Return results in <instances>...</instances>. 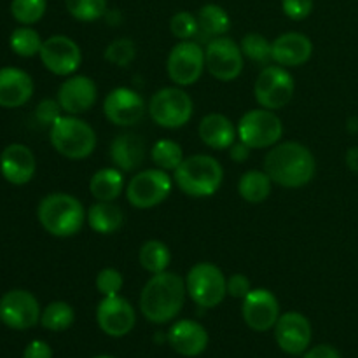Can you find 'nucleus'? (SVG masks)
<instances>
[{
  "instance_id": "nucleus-42",
  "label": "nucleus",
  "mask_w": 358,
  "mask_h": 358,
  "mask_svg": "<svg viewBox=\"0 0 358 358\" xmlns=\"http://www.w3.org/2000/svg\"><path fill=\"white\" fill-rule=\"evenodd\" d=\"M250 290H252L250 280H248L245 275H241V273H236V275L227 278V294H229L231 297L245 299V297L250 294Z\"/></svg>"
},
{
  "instance_id": "nucleus-45",
  "label": "nucleus",
  "mask_w": 358,
  "mask_h": 358,
  "mask_svg": "<svg viewBox=\"0 0 358 358\" xmlns=\"http://www.w3.org/2000/svg\"><path fill=\"white\" fill-rule=\"evenodd\" d=\"M250 147L245 145L243 142H234L233 145L229 147V156L233 161H238V163H243V161L248 159V156H250Z\"/></svg>"
},
{
  "instance_id": "nucleus-47",
  "label": "nucleus",
  "mask_w": 358,
  "mask_h": 358,
  "mask_svg": "<svg viewBox=\"0 0 358 358\" xmlns=\"http://www.w3.org/2000/svg\"><path fill=\"white\" fill-rule=\"evenodd\" d=\"M94 358H114V357H108V355H101V357H94Z\"/></svg>"
},
{
  "instance_id": "nucleus-26",
  "label": "nucleus",
  "mask_w": 358,
  "mask_h": 358,
  "mask_svg": "<svg viewBox=\"0 0 358 358\" xmlns=\"http://www.w3.org/2000/svg\"><path fill=\"white\" fill-rule=\"evenodd\" d=\"M86 220L94 233L112 234L124 224V213L114 201H96L90 206Z\"/></svg>"
},
{
  "instance_id": "nucleus-36",
  "label": "nucleus",
  "mask_w": 358,
  "mask_h": 358,
  "mask_svg": "<svg viewBox=\"0 0 358 358\" xmlns=\"http://www.w3.org/2000/svg\"><path fill=\"white\" fill-rule=\"evenodd\" d=\"M66 10L77 21H96L107 13V0H65Z\"/></svg>"
},
{
  "instance_id": "nucleus-29",
  "label": "nucleus",
  "mask_w": 358,
  "mask_h": 358,
  "mask_svg": "<svg viewBox=\"0 0 358 358\" xmlns=\"http://www.w3.org/2000/svg\"><path fill=\"white\" fill-rule=\"evenodd\" d=\"M199 23V31L208 37H222L229 31L231 28V17L226 9H222L217 3H206L196 14Z\"/></svg>"
},
{
  "instance_id": "nucleus-13",
  "label": "nucleus",
  "mask_w": 358,
  "mask_h": 358,
  "mask_svg": "<svg viewBox=\"0 0 358 358\" xmlns=\"http://www.w3.org/2000/svg\"><path fill=\"white\" fill-rule=\"evenodd\" d=\"M37 297L23 289H14L0 297V322L14 331H27L41 322Z\"/></svg>"
},
{
  "instance_id": "nucleus-35",
  "label": "nucleus",
  "mask_w": 358,
  "mask_h": 358,
  "mask_svg": "<svg viewBox=\"0 0 358 358\" xmlns=\"http://www.w3.org/2000/svg\"><path fill=\"white\" fill-rule=\"evenodd\" d=\"M48 9V0H13L10 2V14L17 23L35 24L44 17Z\"/></svg>"
},
{
  "instance_id": "nucleus-8",
  "label": "nucleus",
  "mask_w": 358,
  "mask_h": 358,
  "mask_svg": "<svg viewBox=\"0 0 358 358\" xmlns=\"http://www.w3.org/2000/svg\"><path fill=\"white\" fill-rule=\"evenodd\" d=\"M192 112H194L192 98L180 86L163 87L150 98L149 114L161 128H182L191 121Z\"/></svg>"
},
{
  "instance_id": "nucleus-44",
  "label": "nucleus",
  "mask_w": 358,
  "mask_h": 358,
  "mask_svg": "<svg viewBox=\"0 0 358 358\" xmlns=\"http://www.w3.org/2000/svg\"><path fill=\"white\" fill-rule=\"evenodd\" d=\"M303 358H341L338 350L331 345H318L315 348L306 350Z\"/></svg>"
},
{
  "instance_id": "nucleus-20",
  "label": "nucleus",
  "mask_w": 358,
  "mask_h": 358,
  "mask_svg": "<svg viewBox=\"0 0 358 358\" xmlns=\"http://www.w3.org/2000/svg\"><path fill=\"white\" fill-rule=\"evenodd\" d=\"M37 161L23 143H10L0 154V173L9 184L24 185L34 178Z\"/></svg>"
},
{
  "instance_id": "nucleus-32",
  "label": "nucleus",
  "mask_w": 358,
  "mask_h": 358,
  "mask_svg": "<svg viewBox=\"0 0 358 358\" xmlns=\"http://www.w3.org/2000/svg\"><path fill=\"white\" fill-rule=\"evenodd\" d=\"M150 156H152L154 164L164 171H175L178 168V164L184 161L182 145L170 138H163L154 143L152 150H150Z\"/></svg>"
},
{
  "instance_id": "nucleus-30",
  "label": "nucleus",
  "mask_w": 358,
  "mask_h": 358,
  "mask_svg": "<svg viewBox=\"0 0 358 358\" xmlns=\"http://www.w3.org/2000/svg\"><path fill=\"white\" fill-rule=\"evenodd\" d=\"M138 262L145 271L150 275H157V273L166 271L168 266L171 262L170 248L159 240H149L140 247L138 252Z\"/></svg>"
},
{
  "instance_id": "nucleus-27",
  "label": "nucleus",
  "mask_w": 358,
  "mask_h": 358,
  "mask_svg": "<svg viewBox=\"0 0 358 358\" xmlns=\"http://www.w3.org/2000/svg\"><path fill=\"white\" fill-rule=\"evenodd\" d=\"M122 189L124 177L119 168H101L90 180V192L96 201H115Z\"/></svg>"
},
{
  "instance_id": "nucleus-40",
  "label": "nucleus",
  "mask_w": 358,
  "mask_h": 358,
  "mask_svg": "<svg viewBox=\"0 0 358 358\" xmlns=\"http://www.w3.org/2000/svg\"><path fill=\"white\" fill-rule=\"evenodd\" d=\"M62 117V107H59L58 100H51V98H45L35 108V119L37 122H41L42 126H49L51 128L58 119Z\"/></svg>"
},
{
  "instance_id": "nucleus-41",
  "label": "nucleus",
  "mask_w": 358,
  "mask_h": 358,
  "mask_svg": "<svg viewBox=\"0 0 358 358\" xmlns=\"http://www.w3.org/2000/svg\"><path fill=\"white\" fill-rule=\"evenodd\" d=\"M282 9L290 20H306L313 10V0H282Z\"/></svg>"
},
{
  "instance_id": "nucleus-7",
  "label": "nucleus",
  "mask_w": 358,
  "mask_h": 358,
  "mask_svg": "<svg viewBox=\"0 0 358 358\" xmlns=\"http://www.w3.org/2000/svg\"><path fill=\"white\" fill-rule=\"evenodd\" d=\"M238 138L250 149H271L283 135L282 119L269 108H254L241 115Z\"/></svg>"
},
{
  "instance_id": "nucleus-22",
  "label": "nucleus",
  "mask_w": 358,
  "mask_h": 358,
  "mask_svg": "<svg viewBox=\"0 0 358 358\" xmlns=\"http://www.w3.org/2000/svg\"><path fill=\"white\" fill-rule=\"evenodd\" d=\"M168 343L182 357H199L208 346V332L194 320L175 322L168 331Z\"/></svg>"
},
{
  "instance_id": "nucleus-16",
  "label": "nucleus",
  "mask_w": 358,
  "mask_h": 358,
  "mask_svg": "<svg viewBox=\"0 0 358 358\" xmlns=\"http://www.w3.org/2000/svg\"><path fill=\"white\" fill-rule=\"evenodd\" d=\"M243 320L252 331L266 332L275 329L280 318V303L268 289H252L243 299Z\"/></svg>"
},
{
  "instance_id": "nucleus-34",
  "label": "nucleus",
  "mask_w": 358,
  "mask_h": 358,
  "mask_svg": "<svg viewBox=\"0 0 358 358\" xmlns=\"http://www.w3.org/2000/svg\"><path fill=\"white\" fill-rule=\"evenodd\" d=\"M241 52L245 58L252 59L261 65H269L273 62V51H271V42L261 34H247L240 42Z\"/></svg>"
},
{
  "instance_id": "nucleus-23",
  "label": "nucleus",
  "mask_w": 358,
  "mask_h": 358,
  "mask_svg": "<svg viewBox=\"0 0 358 358\" xmlns=\"http://www.w3.org/2000/svg\"><path fill=\"white\" fill-rule=\"evenodd\" d=\"M34 94V80L24 70L14 66L0 69V107L17 108Z\"/></svg>"
},
{
  "instance_id": "nucleus-2",
  "label": "nucleus",
  "mask_w": 358,
  "mask_h": 358,
  "mask_svg": "<svg viewBox=\"0 0 358 358\" xmlns=\"http://www.w3.org/2000/svg\"><path fill=\"white\" fill-rule=\"evenodd\" d=\"M185 282L171 271L152 275L140 294V311L152 324H166L184 308Z\"/></svg>"
},
{
  "instance_id": "nucleus-37",
  "label": "nucleus",
  "mask_w": 358,
  "mask_h": 358,
  "mask_svg": "<svg viewBox=\"0 0 358 358\" xmlns=\"http://www.w3.org/2000/svg\"><path fill=\"white\" fill-rule=\"evenodd\" d=\"M105 59L115 66H128L136 56V45L131 38H115L105 49Z\"/></svg>"
},
{
  "instance_id": "nucleus-14",
  "label": "nucleus",
  "mask_w": 358,
  "mask_h": 358,
  "mask_svg": "<svg viewBox=\"0 0 358 358\" xmlns=\"http://www.w3.org/2000/svg\"><path fill=\"white\" fill-rule=\"evenodd\" d=\"M41 62L55 76H72L83 63V51L73 38L66 35H52L42 42Z\"/></svg>"
},
{
  "instance_id": "nucleus-39",
  "label": "nucleus",
  "mask_w": 358,
  "mask_h": 358,
  "mask_svg": "<svg viewBox=\"0 0 358 358\" xmlns=\"http://www.w3.org/2000/svg\"><path fill=\"white\" fill-rule=\"evenodd\" d=\"M94 283H96V289L101 296L110 297V296H119L122 285H124V280H122V275L117 271V269L105 268L98 273Z\"/></svg>"
},
{
  "instance_id": "nucleus-11",
  "label": "nucleus",
  "mask_w": 358,
  "mask_h": 358,
  "mask_svg": "<svg viewBox=\"0 0 358 358\" xmlns=\"http://www.w3.org/2000/svg\"><path fill=\"white\" fill-rule=\"evenodd\" d=\"M205 69V49L194 41H180L168 55V77L180 87L198 83Z\"/></svg>"
},
{
  "instance_id": "nucleus-31",
  "label": "nucleus",
  "mask_w": 358,
  "mask_h": 358,
  "mask_svg": "<svg viewBox=\"0 0 358 358\" xmlns=\"http://www.w3.org/2000/svg\"><path fill=\"white\" fill-rule=\"evenodd\" d=\"M73 320H76L73 308L65 301H55V303L48 304L41 315L42 327L51 332L66 331L72 327Z\"/></svg>"
},
{
  "instance_id": "nucleus-1",
  "label": "nucleus",
  "mask_w": 358,
  "mask_h": 358,
  "mask_svg": "<svg viewBox=\"0 0 358 358\" xmlns=\"http://www.w3.org/2000/svg\"><path fill=\"white\" fill-rule=\"evenodd\" d=\"M264 171L273 184L285 189H299L310 184L317 171L311 150L299 142H283L271 147L264 157Z\"/></svg>"
},
{
  "instance_id": "nucleus-46",
  "label": "nucleus",
  "mask_w": 358,
  "mask_h": 358,
  "mask_svg": "<svg viewBox=\"0 0 358 358\" xmlns=\"http://www.w3.org/2000/svg\"><path fill=\"white\" fill-rule=\"evenodd\" d=\"M346 164H348L350 170L358 171V147H352L346 154Z\"/></svg>"
},
{
  "instance_id": "nucleus-24",
  "label": "nucleus",
  "mask_w": 358,
  "mask_h": 358,
  "mask_svg": "<svg viewBox=\"0 0 358 358\" xmlns=\"http://www.w3.org/2000/svg\"><path fill=\"white\" fill-rule=\"evenodd\" d=\"M145 142L135 133L117 135L110 143V159L115 168L124 171H135L145 157Z\"/></svg>"
},
{
  "instance_id": "nucleus-21",
  "label": "nucleus",
  "mask_w": 358,
  "mask_h": 358,
  "mask_svg": "<svg viewBox=\"0 0 358 358\" xmlns=\"http://www.w3.org/2000/svg\"><path fill=\"white\" fill-rule=\"evenodd\" d=\"M273 62L285 69L301 66L310 62L313 55V42L310 37L299 31H287L271 42Z\"/></svg>"
},
{
  "instance_id": "nucleus-5",
  "label": "nucleus",
  "mask_w": 358,
  "mask_h": 358,
  "mask_svg": "<svg viewBox=\"0 0 358 358\" xmlns=\"http://www.w3.org/2000/svg\"><path fill=\"white\" fill-rule=\"evenodd\" d=\"M49 140L58 154L66 159H86L96 149V133L77 115H62L49 128Z\"/></svg>"
},
{
  "instance_id": "nucleus-28",
  "label": "nucleus",
  "mask_w": 358,
  "mask_h": 358,
  "mask_svg": "<svg viewBox=\"0 0 358 358\" xmlns=\"http://www.w3.org/2000/svg\"><path fill=\"white\" fill-rule=\"evenodd\" d=\"M273 180L266 171L250 170L241 175L238 182V192L247 203L257 205V203L266 201L271 194Z\"/></svg>"
},
{
  "instance_id": "nucleus-17",
  "label": "nucleus",
  "mask_w": 358,
  "mask_h": 358,
  "mask_svg": "<svg viewBox=\"0 0 358 358\" xmlns=\"http://www.w3.org/2000/svg\"><path fill=\"white\" fill-rule=\"evenodd\" d=\"M103 114L112 124L133 126L142 121L145 114V101L129 87H115L103 101Z\"/></svg>"
},
{
  "instance_id": "nucleus-3",
  "label": "nucleus",
  "mask_w": 358,
  "mask_h": 358,
  "mask_svg": "<svg viewBox=\"0 0 358 358\" xmlns=\"http://www.w3.org/2000/svg\"><path fill=\"white\" fill-rule=\"evenodd\" d=\"M37 217L41 226L51 236L69 238L83 229L86 222V210L76 196L52 192L38 203Z\"/></svg>"
},
{
  "instance_id": "nucleus-4",
  "label": "nucleus",
  "mask_w": 358,
  "mask_h": 358,
  "mask_svg": "<svg viewBox=\"0 0 358 358\" xmlns=\"http://www.w3.org/2000/svg\"><path fill=\"white\" fill-rule=\"evenodd\" d=\"M224 180L222 164L208 154L184 157L173 171V182L191 198H208L220 189Z\"/></svg>"
},
{
  "instance_id": "nucleus-19",
  "label": "nucleus",
  "mask_w": 358,
  "mask_h": 358,
  "mask_svg": "<svg viewBox=\"0 0 358 358\" xmlns=\"http://www.w3.org/2000/svg\"><path fill=\"white\" fill-rule=\"evenodd\" d=\"M98 87L94 80L87 76L69 77L58 90V103L63 112L70 115H79L91 110L96 103Z\"/></svg>"
},
{
  "instance_id": "nucleus-10",
  "label": "nucleus",
  "mask_w": 358,
  "mask_h": 358,
  "mask_svg": "<svg viewBox=\"0 0 358 358\" xmlns=\"http://www.w3.org/2000/svg\"><path fill=\"white\" fill-rule=\"evenodd\" d=\"M294 90H296L294 77L285 66L266 65L255 80L254 94L262 108L280 110L290 103Z\"/></svg>"
},
{
  "instance_id": "nucleus-25",
  "label": "nucleus",
  "mask_w": 358,
  "mask_h": 358,
  "mask_svg": "<svg viewBox=\"0 0 358 358\" xmlns=\"http://www.w3.org/2000/svg\"><path fill=\"white\" fill-rule=\"evenodd\" d=\"M199 138L203 140V143L212 149L222 150L229 149L234 142H236L238 129L233 124L229 117L222 114H208L201 119L199 122Z\"/></svg>"
},
{
  "instance_id": "nucleus-18",
  "label": "nucleus",
  "mask_w": 358,
  "mask_h": 358,
  "mask_svg": "<svg viewBox=\"0 0 358 358\" xmlns=\"http://www.w3.org/2000/svg\"><path fill=\"white\" fill-rule=\"evenodd\" d=\"M275 339L289 355H303L311 343L310 320L297 311L280 315L275 325Z\"/></svg>"
},
{
  "instance_id": "nucleus-43",
  "label": "nucleus",
  "mask_w": 358,
  "mask_h": 358,
  "mask_svg": "<svg viewBox=\"0 0 358 358\" xmlns=\"http://www.w3.org/2000/svg\"><path fill=\"white\" fill-rule=\"evenodd\" d=\"M23 358H52V350L48 343L35 339L24 348Z\"/></svg>"
},
{
  "instance_id": "nucleus-33",
  "label": "nucleus",
  "mask_w": 358,
  "mask_h": 358,
  "mask_svg": "<svg viewBox=\"0 0 358 358\" xmlns=\"http://www.w3.org/2000/svg\"><path fill=\"white\" fill-rule=\"evenodd\" d=\"M42 38L37 30L30 27H20L10 34L9 45L17 56L21 58H31V56L38 55L42 48Z\"/></svg>"
},
{
  "instance_id": "nucleus-15",
  "label": "nucleus",
  "mask_w": 358,
  "mask_h": 358,
  "mask_svg": "<svg viewBox=\"0 0 358 358\" xmlns=\"http://www.w3.org/2000/svg\"><path fill=\"white\" fill-rule=\"evenodd\" d=\"M96 322L101 332L110 338H122L129 334L136 324L135 308L121 296L103 297L96 308Z\"/></svg>"
},
{
  "instance_id": "nucleus-38",
  "label": "nucleus",
  "mask_w": 358,
  "mask_h": 358,
  "mask_svg": "<svg viewBox=\"0 0 358 358\" xmlns=\"http://www.w3.org/2000/svg\"><path fill=\"white\" fill-rule=\"evenodd\" d=\"M170 30L180 41H191L199 31L198 17L194 14L187 13V10H178V13H175L171 16Z\"/></svg>"
},
{
  "instance_id": "nucleus-9",
  "label": "nucleus",
  "mask_w": 358,
  "mask_h": 358,
  "mask_svg": "<svg viewBox=\"0 0 358 358\" xmlns=\"http://www.w3.org/2000/svg\"><path fill=\"white\" fill-rule=\"evenodd\" d=\"M173 178L161 168L142 170L126 185V198L129 205L138 210H149L161 205L170 196Z\"/></svg>"
},
{
  "instance_id": "nucleus-12",
  "label": "nucleus",
  "mask_w": 358,
  "mask_h": 358,
  "mask_svg": "<svg viewBox=\"0 0 358 358\" xmlns=\"http://www.w3.org/2000/svg\"><path fill=\"white\" fill-rule=\"evenodd\" d=\"M243 58L240 44L226 35L210 38L205 48L206 69L210 76L222 83H231L240 77V73L243 72Z\"/></svg>"
},
{
  "instance_id": "nucleus-6",
  "label": "nucleus",
  "mask_w": 358,
  "mask_h": 358,
  "mask_svg": "<svg viewBox=\"0 0 358 358\" xmlns=\"http://www.w3.org/2000/svg\"><path fill=\"white\" fill-rule=\"evenodd\" d=\"M189 297L201 308H217L227 296V280L222 269L212 262H198L185 278Z\"/></svg>"
}]
</instances>
